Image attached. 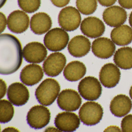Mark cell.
<instances>
[{"instance_id": "6da1fadb", "label": "cell", "mask_w": 132, "mask_h": 132, "mask_svg": "<svg viewBox=\"0 0 132 132\" xmlns=\"http://www.w3.org/2000/svg\"><path fill=\"white\" fill-rule=\"evenodd\" d=\"M23 51L18 39L10 34L0 35V73L10 75L18 71L22 62Z\"/></svg>"}, {"instance_id": "7a4b0ae2", "label": "cell", "mask_w": 132, "mask_h": 132, "mask_svg": "<svg viewBox=\"0 0 132 132\" xmlns=\"http://www.w3.org/2000/svg\"><path fill=\"white\" fill-rule=\"evenodd\" d=\"M60 90V85L56 80L52 78L46 79L36 89V99L42 105L49 106L54 102Z\"/></svg>"}, {"instance_id": "3957f363", "label": "cell", "mask_w": 132, "mask_h": 132, "mask_svg": "<svg viewBox=\"0 0 132 132\" xmlns=\"http://www.w3.org/2000/svg\"><path fill=\"white\" fill-rule=\"evenodd\" d=\"M69 40V36L66 31L60 28H54L47 33L44 42L49 51L56 52L65 48Z\"/></svg>"}, {"instance_id": "277c9868", "label": "cell", "mask_w": 132, "mask_h": 132, "mask_svg": "<svg viewBox=\"0 0 132 132\" xmlns=\"http://www.w3.org/2000/svg\"><path fill=\"white\" fill-rule=\"evenodd\" d=\"M103 110L98 103L88 102L82 105L79 110V115L81 122L87 126L97 124L102 119Z\"/></svg>"}, {"instance_id": "5b68a950", "label": "cell", "mask_w": 132, "mask_h": 132, "mask_svg": "<svg viewBox=\"0 0 132 132\" xmlns=\"http://www.w3.org/2000/svg\"><path fill=\"white\" fill-rule=\"evenodd\" d=\"M78 91L81 96L87 101H96L102 93V87L97 78L88 76L82 79L78 85Z\"/></svg>"}, {"instance_id": "8992f818", "label": "cell", "mask_w": 132, "mask_h": 132, "mask_svg": "<svg viewBox=\"0 0 132 132\" xmlns=\"http://www.w3.org/2000/svg\"><path fill=\"white\" fill-rule=\"evenodd\" d=\"M78 9L73 6H66L60 11L58 21L60 27L68 32L76 30L81 22V16Z\"/></svg>"}, {"instance_id": "52a82bcc", "label": "cell", "mask_w": 132, "mask_h": 132, "mask_svg": "<svg viewBox=\"0 0 132 132\" xmlns=\"http://www.w3.org/2000/svg\"><path fill=\"white\" fill-rule=\"evenodd\" d=\"M51 119V112L45 105H37L33 106L27 115V122L30 127L40 129L47 126Z\"/></svg>"}, {"instance_id": "ba28073f", "label": "cell", "mask_w": 132, "mask_h": 132, "mask_svg": "<svg viewBox=\"0 0 132 132\" xmlns=\"http://www.w3.org/2000/svg\"><path fill=\"white\" fill-rule=\"evenodd\" d=\"M57 103L59 108L66 111L78 110L82 103V99L78 92L72 89L62 90L57 97Z\"/></svg>"}, {"instance_id": "9c48e42d", "label": "cell", "mask_w": 132, "mask_h": 132, "mask_svg": "<svg viewBox=\"0 0 132 132\" xmlns=\"http://www.w3.org/2000/svg\"><path fill=\"white\" fill-rule=\"evenodd\" d=\"M66 63V57L63 54L59 52L52 53L43 63L44 71L48 76H57L62 71Z\"/></svg>"}, {"instance_id": "30bf717a", "label": "cell", "mask_w": 132, "mask_h": 132, "mask_svg": "<svg viewBox=\"0 0 132 132\" xmlns=\"http://www.w3.org/2000/svg\"><path fill=\"white\" fill-rule=\"evenodd\" d=\"M23 56L27 62L31 63H40L46 58L48 52L45 46L40 42H33L27 44L23 49Z\"/></svg>"}, {"instance_id": "8fae6325", "label": "cell", "mask_w": 132, "mask_h": 132, "mask_svg": "<svg viewBox=\"0 0 132 132\" xmlns=\"http://www.w3.org/2000/svg\"><path fill=\"white\" fill-rule=\"evenodd\" d=\"M29 17L24 12L16 10L11 12L7 19L9 29L13 33L20 34L25 32L29 27Z\"/></svg>"}, {"instance_id": "7c38bea8", "label": "cell", "mask_w": 132, "mask_h": 132, "mask_svg": "<svg viewBox=\"0 0 132 132\" xmlns=\"http://www.w3.org/2000/svg\"><path fill=\"white\" fill-rule=\"evenodd\" d=\"M99 76L100 82L104 87L112 88L119 83L121 72L116 65L108 63L102 66Z\"/></svg>"}, {"instance_id": "4fadbf2b", "label": "cell", "mask_w": 132, "mask_h": 132, "mask_svg": "<svg viewBox=\"0 0 132 132\" xmlns=\"http://www.w3.org/2000/svg\"><path fill=\"white\" fill-rule=\"evenodd\" d=\"M54 124L60 132H74L79 127L80 119L74 113L63 112L56 115Z\"/></svg>"}, {"instance_id": "5bb4252c", "label": "cell", "mask_w": 132, "mask_h": 132, "mask_svg": "<svg viewBox=\"0 0 132 132\" xmlns=\"http://www.w3.org/2000/svg\"><path fill=\"white\" fill-rule=\"evenodd\" d=\"M116 50L115 43L106 37H99L95 39L92 45V51L96 57L108 59L114 54Z\"/></svg>"}, {"instance_id": "9a60e30c", "label": "cell", "mask_w": 132, "mask_h": 132, "mask_svg": "<svg viewBox=\"0 0 132 132\" xmlns=\"http://www.w3.org/2000/svg\"><path fill=\"white\" fill-rule=\"evenodd\" d=\"M80 29L85 36L90 38H96L103 35L105 27L100 19L95 16H89L82 21Z\"/></svg>"}, {"instance_id": "2e32d148", "label": "cell", "mask_w": 132, "mask_h": 132, "mask_svg": "<svg viewBox=\"0 0 132 132\" xmlns=\"http://www.w3.org/2000/svg\"><path fill=\"white\" fill-rule=\"evenodd\" d=\"M7 96L12 104L20 106L25 104L29 98V92L27 87L22 83L16 82L8 88Z\"/></svg>"}, {"instance_id": "e0dca14e", "label": "cell", "mask_w": 132, "mask_h": 132, "mask_svg": "<svg viewBox=\"0 0 132 132\" xmlns=\"http://www.w3.org/2000/svg\"><path fill=\"white\" fill-rule=\"evenodd\" d=\"M102 18L108 26L116 27L124 24L127 19L125 9L118 6H112L106 8L103 12Z\"/></svg>"}, {"instance_id": "ac0fdd59", "label": "cell", "mask_w": 132, "mask_h": 132, "mask_svg": "<svg viewBox=\"0 0 132 132\" xmlns=\"http://www.w3.org/2000/svg\"><path fill=\"white\" fill-rule=\"evenodd\" d=\"M91 43L90 40L83 35L74 37L68 45L69 54L75 57H81L86 55L90 50Z\"/></svg>"}, {"instance_id": "d6986e66", "label": "cell", "mask_w": 132, "mask_h": 132, "mask_svg": "<svg viewBox=\"0 0 132 132\" xmlns=\"http://www.w3.org/2000/svg\"><path fill=\"white\" fill-rule=\"evenodd\" d=\"M43 76L44 72L41 66L35 64H30L22 69L20 79L24 85L32 86L40 82Z\"/></svg>"}, {"instance_id": "ffe728a7", "label": "cell", "mask_w": 132, "mask_h": 132, "mask_svg": "<svg viewBox=\"0 0 132 132\" xmlns=\"http://www.w3.org/2000/svg\"><path fill=\"white\" fill-rule=\"evenodd\" d=\"M30 28L36 35H43L48 32L52 26V20L47 13H36L31 18Z\"/></svg>"}, {"instance_id": "44dd1931", "label": "cell", "mask_w": 132, "mask_h": 132, "mask_svg": "<svg viewBox=\"0 0 132 132\" xmlns=\"http://www.w3.org/2000/svg\"><path fill=\"white\" fill-rule=\"evenodd\" d=\"M132 108L131 100L125 95H118L112 100L110 104V110L117 117H122L128 114Z\"/></svg>"}, {"instance_id": "7402d4cb", "label": "cell", "mask_w": 132, "mask_h": 132, "mask_svg": "<svg viewBox=\"0 0 132 132\" xmlns=\"http://www.w3.org/2000/svg\"><path fill=\"white\" fill-rule=\"evenodd\" d=\"M110 37L115 44L120 46H127L132 42V28L127 25H121L115 27L111 31Z\"/></svg>"}, {"instance_id": "603a6c76", "label": "cell", "mask_w": 132, "mask_h": 132, "mask_svg": "<svg viewBox=\"0 0 132 132\" xmlns=\"http://www.w3.org/2000/svg\"><path fill=\"white\" fill-rule=\"evenodd\" d=\"M86 67L83 62L73 61L64 68L63 76L67 80L75 82L83 78L86 73Z\"/></svg>"}, {"instance_id": "cb8c5ba5", "label": "cell", "mask_w": 132, "mask_h": 132, "mask_svg": "<svg viewBox=\"0 0 132 132\" xmlns=\"http://www.w3.org/2000/svg\"><path fill=\"white\" fill-rule=\"evenodd\" d=\"M113 60L115 64L122 69L132 68V48L125 47L119 48L114 54Z\"/></svg>"}, {"instance_id": "d4e9b609", "label": "cell", "mask_w": 132, "mask_h": 132, "mask_svg": "<svg viewBox=\"0 0 132 132\" xmlns=\"http://www.w3.org/2000/svg\"><path fill=\"white\" fill-rule=\"evenodd\" d=\"M14 108L11 102L6 100L0 101V122L6 123L12 120L14 115Z\"/></svg>"}, {"instance_id": "484cf974", "label": "cell", "mask_w": 132, "mask_h": 132, "mask_svg": "<svg viewBox=\"0 0 132 132\" xmlns=\"http://www.w3.org/2000/svg\"><path fill=\"white\" fill-rule=\"evenodd\" d=\"M78 11L84 15H90L96 12L97 7V0H76Z\"/></svg>"}, {"instance_id": "4316f807", "label": "cell", "mask_w": 132, "mask_h": 132, "mask_svg": "<svg viewBox=\"0 0 132 132\" xmlns=\"http://www.w3.org/2000/svg\"><path fill=\"white\" fill-rule=\"evenodd\" d=\"M41 0H18L19 7L25 12L33 13L39 10L41 6Z\"/></svg>"}, {"instance_id": "83f0119b", "label": "cell", "mask_w": 132, "mask_h": 132, "mask_svg": "<svg viewBox=\"0 0 132 132\" xmlns=\"http://www.w3.org/2000/svg\"><path fill=\"white\" fill-rule=\"evenodd\" d=\"M121 127L122 132H132V114L125 116L121 121Z\"/></svg>"}, {"instance_id": "f1b7e54d", "label": "cell", "mask_w": 132, "mask_h": 132, "mask_svg": "<svg viewBox=\"0 0 132 132\" xmlns=\"http://www.w3.org/2000/svg\"><path fill=\"white\" fill-rule=\"evenodd\" d=\"M52 4L56 7H63L67 5L70 0H51Z\"/></svg>"}, {"instance_id": "f546056e", "label": "cell", "mask_w": 132, "mask_h": 132, "mask_svg": "<svg viewBox=\"0 0 132 132\" xmlns=\"http://www.w3.org/2000/svg\"><path fill=\"white\" fill-rule=\"evenodd\" d=\"M120 6L125 9H132V0H118Z\"/></svg>"}, {"instance_id": "4dcf8cb0", "label": "cell", "mask_w": 132, "mask_h": 132, "mask_svg": "<svg viewBox=\"0 0 132 132\" xmlns=\"http://www.w3.org/2000/svg\"><path fill=\"white\" fill-rule=\"evenodd\" d=\"M0 19H1V33H2L6 28L7 24V20L5 15L2 12L0 13Z\"/></svg>"}, {"instance_id": "1f68e13d", "label": "cell", "mask_w": 132, "mask_h": 132, "mask_svg": "<svg viewBox=\"0 0 132 132\" xmlns=\"http://www.w3.org/2000/svg\"><path fill=\"white\" fill-rule=\"evenodd\" d=\"M102 6L106 7L113 6L117 0H97Z\"/></svg>"}, {"instance_id": "d6a6232c", "label": "cell", "mask_w": 132, "mask_h": 132, "mask_svg": "<svg viewBox=\"0 0 132 132\" xmlns=\"http://www.w3.org/2000/svg\"><path fill=\"white\" fill-rule=\"evenodd\" d=\"M1 98H2L5 96L6 91V82L3 80L1 79Z\"/></svg>"}, {"instance_id": "836d02e7", "label": "cell", "mask_w": 132, "mask_h": 132, "mask_svg": "<svg viewBox=\"0 0 132 132\" xmlns=\"http://www.w3.org/2000/svg\"><path fill=\"white\" fill-rule=\"evenodd\" d=\"M104 132H122V130H121L120 128L118 126H110L106 128Z\"/></svg>"}, {"instance_id": "e575fe53", "label": "cell", "mask_w": 132, "mask_h": 132, "mask_svg": "<svg viewBox=\"0 0 132 132\" xmlns=\"http://www.w3.org/2000/svg\"><path fill=\"white\" fill-rule=\"evenodd\" d=\"M3 132H19V130L13 127H8L5 129Z\"/></svg>"}, {"instance_id": "d590c367", "label": "cell", "mask_w": 132, "mask_h": 132, "mask_svg": "<svg viewBox=\"0 0 132 132\" xmlns=\"http://www.w3.org/2000/svg\"><path fill=\"white\" fill-rule=\"evenodd\" d=\"M45 132H60L57 128H55L54 127H50L48 128H47L45 130Z\"/></svg>"}, {"instance_id": "8d00e7d4", "label": "cell", "mask_w": 132, "mask_h": 132, "mask_svg": "<svg viewBox=\"0 0 132 132\" xmlns=\"http://www.w3.org/2000/svg\"><path fill=\"white\" fill-rule=\"evenodd\" d=\"M129 24L130 25V26L132 27V12H131L130 16H129Z\"/></svg>"}, {"instance_id": "74e56055", "label": "cell", "mask_w": 132, "mask_h": 132, "mask_svg": "<svg viewBox=\"0 0 132 132\" xmlns=\"http://www.w3.org/2000/svg\"><path fill=\"white\" fill-rule=\"evenodd\" d=\"M129 94H130V96L132 100V87H131V88H130V92H129Z\"/></svg>"}]
</instances>
